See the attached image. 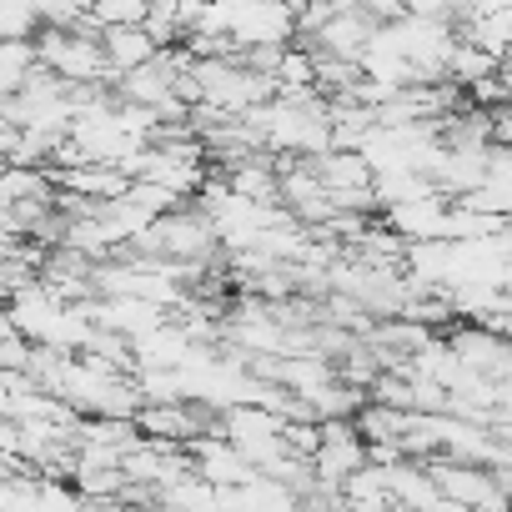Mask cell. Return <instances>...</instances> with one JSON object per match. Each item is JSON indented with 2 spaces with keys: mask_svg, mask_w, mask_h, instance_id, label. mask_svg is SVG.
Wrapping results in <instances>:
<instances>
[{
  "mask_svg": "<svg viewBox=\"0 0 512 512\" xmlns=\"http://www.w3.org/2000/svg\"><path fill=\"white\" fill-rule=\"evenodd\" d=\"M497 66H502V61L487 56L482 46H472V41H452V51H447V61H442V76L457 81V86H467V81H477V76H487V71H497Z\"/></svg>",
  "mask_w": 512,
  "mask_h": 512,
  "instance_id": "5",
  "label": "cell"
},
{
  "mask_svg": "<svg viewBox=\"0 0 512 512\" xmlns=\"http://www.w3.org/2000/svg\"><path fill=\"white\" fill-rule=\"evenodd\" d=\"M151 36L141 31V21H116V26H101V56H106V71L111 81L131 66H146L151 61Z\"/></svg>",
  "mask_w": 512,
  "mask_h": 512,
  "instance_id": "3",
  "label": "cell"
},
{
  "mask_svg": "<svg viewBox=\"0 0 512 512\" xmlns=\"http://www.w3.org/2000/svg\"><path fill=\"white\" fill-rule=\"evenodd\" d=\"M442 342L452 347V357L467 372H477L487 382H512V347H507V337H497V332H487V327L462 317V322L442 327Z\"/></svg>",
  "mask_w": 512,
  "mask_h": 512,
  "instance_id": "1",
  "label": "cell"
},
{
  "mask_svg": "<svg viewBox=\"0 0 512 512\" xmlns=\"http://www.w3.org/2000/svg\"><path fill=\"white\" fill-rule=\"evenodd\" d=\"M36 51H31V36H0V91H16L31 71Z\"/></svg>",
  "mask_w": 512,
  "mask_h": 512,
  "instance_id": "6",
  "label": "cell"
},
{
  "mask_svg": "<svg viewBox=\"0 0 512 512\" xmlns=\"http://www.w3.org/2000/svg\"><path fill=\"white\" fill-rule=\"evenodd\" d=\"M357 6L377 21V26H387V21H402L407 16V6H402V0H357Z\"/></svg>",
  "mask_w": 512,
  "mask_h": 512,
  "instance_id": "7",
  "label": "cell"
},
{
  "mask_svg": "<svg viewBox=\"0 0 512 512\" xmlns=\"http://www.w3.org/2000/svg\"><path fill=\"white\" fill-rule=\"evenodd\" d=\"M317 427H322V442H317V452L307 462H312V472L322 482H342L352 467L367 462V442L352 427V417H317Z\"/></svg>",
  "mask_w": 512,
  "mask_h": 512,
  "instance_id": "2",
  "label": "cell"
},
{
  "mask_svg": "<svg viewBox=\"0 0 512 512\" xmlns=\"http://www.w3.org/2000/svg\"><path fill=\"white\" fill-rule=\"evenodd\" d=\"M6 302H11V292H6V287H0V307H6Z\"/></svg>",
  "mask_w": 512,
  "mask_h": 512,
  "instance_id": "8",
  "label": "cell"
},
{
  "mask_svg": "<svg viewBox=\"0 0 512 512\" xmlns=\"http://www.w3.org/2000/svg\"><path fill=\"white\" fill-rule=\"evenodd\" d=\"M452 31H457V41H472V46H482L487 56H497V61H507V36H512V11H507V6H492V11H477V16H467V21H457Z\"/></svg>",
  "mask_w": 512,
  "mask_h": 512,
  "instance_id": "4",
  "label": "cell"
}]
</instances>
